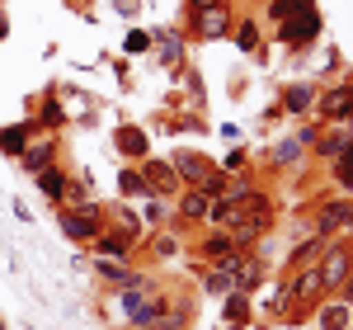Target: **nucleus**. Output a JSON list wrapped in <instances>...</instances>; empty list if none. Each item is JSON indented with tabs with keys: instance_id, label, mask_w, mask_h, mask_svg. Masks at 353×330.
<instances>
[{
	"instance_id": "obj_40",
	"label": "nucleus",
	"mask_w": 353,
	"mask_h": 330,
	"mask_svg": "<svg viewBox=\"0 0 353 330\" xmlns=\"http://www.w3.org/2000/svg\"><path fill=\"white\" fill-rule=\"evenodd\" d=\"M226 330H250V326H226Z\"/></svg>"
},
{
	"instance_id": "obj_39",
	"label": "nucleus",
	"mask_w": 353,
	"mask_h": 330,
	"mask_svg": "<svg viewBox=\"0 0 353 330\" xmlns=\"http://www.w3.org/2000/svg\"><path fill=\"white\" fill-rule=\"evenodd\" d=\"M123 330H156V326H123Z\"/></svg>"
},
{
	"instance_id": "obj_9",
	"label": "nucleus",
	"mask_w": 353,
	"mask_h": 330,
	"mask_svg": "<svg viewBox=\"0 0 353 330\" xmlns=\"http://www.w3.org/2000/svg\"><path fill=\"white\" fill-rule=\"evenodd\" d=\"M61 161V137L52 133H33V142L24 146V156H19V170L24 175H38V170H48V165Z\"/></svg>"
},
{
	"instance_id": "obj_22",
	"label": "nucleus",
	"mask_w": 353,
	"mask_h": 330,
	"mask_svg": "<svg viewBox=\"0 0 353 330\" xmlns=\"http://www.w3.org/2000/svg\"><path fill=\"white\" fill-rule=\"evenodd\" d=\"M231 38H236V48L245 57H254L264 48V24L254 19V14H236V24H231Z\"/></svg>"
},
{
	"instance_id": "obj_16",
	"label": "nucleus",
	"mask_w": 353,
	"mask_h": 330,
	"mask_svg": "<svg viewBox=\"0 0 353 330\" xmlns=\"http://www.w3.org/2000/svg\"><path fill=\"white\" fill-rule=\"evenodd\" d=\"M264 283H269V264H264V255H259V250L241 255V269H236V293L254 298V293H259Z\"/></svg>"
},
{
	"instance_id": "obj_19",
	"label": "nucleus",
	"mask_w": 353,
	"mask_h": 330,
	"mask_svg": "<svg viewBox=\"0 0 353 330\" xmlns=\"http://www.w3.org/2000/svg\"><path fill=\"white\" fill-rule=\"evenodd\" d=\"M193 316H198V307H193L189 293H170V302H165L161 321H156V330H189Z\"/></svg>"
},
{
	"instance_id": "obj_28",
	"label": "nucleus",
	"mask_w": 353,
	"mask_h": 330,
	"mask_svg": "<svg viewBox=\"0 0 353 330\" xmlns=\"http://www.w3.org/2000/svg\"><path fill=\"white\" fill-rule=\"evenodd\" d=\"M170 222H174V203H170V198H156V193H151V198H141V226L165 231Z\"/></svg>"
},
{
	"instance_id": "obj_14",
	"label": "nucleus",
	"mask_w": 353,
	"mask_h": 330,
	"mask_svg": "<svg viewBox=\"0 0 353 330\" xmlns=\"http://www.w3.org/2000/svg\"><path fill=\"white\" fill-rule=\"evenodd\" d=\"M283 293H288V302H301V307H316L325 298V288H321V274L316 269H297V274L283 278Z\"/></svg>"
},
{
	"instance_id": "obj_31",
	"label": "nucleus",
	"mask_w": 353,
	"mask_h": 330,
	"mask_svg": "<svg viewBox=\"0 0 353 330\" xmlns=\"http://www.w3.org/2000/svg\"><path fill=\"white\" fill-rule=\"evenodd\" d=\"M118 189L128 193V198H151V184L141 179L137 165H123V170H118Z\"/></svg>"
},
{
	"instance_id": "obj_17",
	"label": "nucleus",
	"mask_w": 353,
	"mask_h": 330,
	"mask_svg": "<svg viewBox=\"0 0 353 330\" xmlns=\"http://www.w3.org/2000/svg\"><path fill=\"white\" fill-rule=\"evenodd\" d=\"M33 184H38V193L52 203V208H66V189H71V170H61V161L48 165V170H38L33 175Z\"/></svg>"
},
{
	"instance_id": "obj_29",
	"label": "nucleus",
	"mask_w": 353,
	"mask_h": 330,
	"mask_svg": "<svg viewBox=\"0 0 353 330\" xmlns=\"http://www.w3.org/2000/svg\"><path fill=\"white\" fill-rule=\"evenodd\" d=\"M311 5H316V0H269L264 10H269V24L278 28V24H288L292 14H301V10H311Z\"/></svg>"
},
{
	"instance_id": "obj_30",
	"label": "nucleus",
	"mask_w": 353,
	"mask_h": 330,
	"mask_svg": "<svg viewBox=\"0 0 353 330\" xmlns=\"http://www.w3.org/2000/svg\"><path fill=\"white\" fill-rule=\"evenodd\" d=\"M241 208H250V213H273V217H278V203H273V189H269V184H259V179L250 184V193H245V203H241Z\"/></svg>"
},
{
	"instance_id": "obj_7",
	"label": "nucleus",
	"mask_w": 353,
	"mask_h": 330,
	"mask_svg": "<svg viewBox=\"0 0 353 330\" xmlns=\"http://www.w3.org/2000/svg\"><path fill=\"white\" fill-rule=\"evenodd\" d=\"M137 246H141V236H132V231H123V226H104L99 236H94V260H118V264H132L137 260Z\"/></svg>"
},
{
	"instance_id": "obj_41",
	"label": "nucleus",
	"mask_w": 353,
	"mask_h": 330,
	"mask_svg": "<svg viewBox=\"0 0 353 330\" xmlns=\"http://www.w3.org/2000/svg\"><path fill=\"white\" fill-rule=\"evenodd\" d=\"M344 198H349V208H353V193H344Z\"/></svg>"
},
{
	"instance_id": "obj_24",
	"label": "nucleus",
	"mask_w": 353,
	"mask_h": 330,
	"mask_svg": "<svg viewBox=\"0 0 353 330\" xmlns=\"http://www.w3.org/2000/svg\"><path fill=\"white\" fill-rule=\"evenodd\" d=\"M221 321L226 326H254V298H245V293H226L221 298Z\"/></svg>"
},
{
	"instance_id": "obj_34",
	"label": "nucleus",
	"mask_w": 353,
	"mask_h": 330,
	"mask_svg": "<svg viewBox=\"0 0 353 330\" xmlns=\"http://www.w3.org/2000/svg\"><path fill=\"white\" fill-rule=\"evenodd\" d=\"M321 133H325V123H321V118H311V123H301L292 137H297L301 146H306V156H311V146H316V137H321Z\"/></svg>"
},
{
	"instance_id": "obj_21",
	"label": "nucleus",
	"mask_w": 353,
	"mask_h": 330,
	"mask_svg": "<svg viewBox=\"0 0 353 330\" xmlns=\"http://www.w3.org/2000/svg\"><path fill=\"white\" fill-rule=\"evenodd\" d=\"M231 255V231H203L198 241H193V260L198 264H217Z\"/></svg>"
},
{
	"instance_id": "obj_37",
	"label": "nucleus",
	"mask_w": 353,
	"mask_h": 330,
	"mask_svg": "<svg viewBox=\"0 0 353 330\" xmlns=\"http://www.w3.org/2000/svg\"><path fill=\"white\" fill-rule=\"evenodd\" d=\"M334 298H344V302L353 307V274H349V283H344V288H339V293H334Z\"/></svg>"
},
{
	"instance_id": "obj_33",
	"label": "nucleus",
	"mask_w": 353,
	"mask_h": 330,
	"mask_svg": "<svg viewBox=\"0 0 353 330\" xmlns=\"http://www.w3.org/2000/svg\"><path fill=\"white\" fill-rule=\"evenodd\" d=\"M146 246H151L156 260H170V255H179V236H174V231H151V241H146Z\"/></svg>"
},
{
	"instance_id": "obj_1",
	"label": "nucleus",
	"mask_w": 353,
	"mask_h": 330,
	"mask_svg": "<svg viewBox=\"0 0 353 330\" xmlns=\"http://www.w3.org/2000/svg\"><path fill=\"white\" fill-rule=\"evenodd\" d=\"M301 213H311V236H325V241H339V236H353V208L344 193H316Z\"/></svg>"
},
{
	"instance_id": "obj_26",
	"label": "nucleus",
	"mask_w": 353,
	"mask_h": 330,
	"mask_svg": "<svg viewBox=\"0 0 353 330\" xmlns=\"http://www.w3.org/2000/svg\"><path fill=\"white\" fill-rule=\"evenodd\" d=\"M33 133H38V128H33V123H14V128H0V151H5V156H10V161H19V156H24V146L28 142H33Z\"/></svg>"
},
{
	"instance_id": "obj_11",
	"label": "nucleus",
	"mask_w": 353,
	"mask_h": 330,
	"mask_svg": "<svg viewBox=\"0 0 353 330\" xmlns=\"http://www.w3.org/2000/svg\"><path fill=\"white\" fill-rule=\"evenodd\" d=\"M170 170L179 175V184H184V189H198L217 165H212V156H203V151H189V146H184V151H174V156H170Z\"/></svg>"
},
{
	"instance_id": "obj_15",
	"label": "nucleus",
	"mask_w": 353,
	"mask_h": 330,
	"mask_svg": "<svg viewBox=\"0 0 353 330\" xmlns=\"http://www.w3.org/2000/svg\"><path fill=\"white\" fill-rule=\"evenodd\" d=\"M90 269H94V278H99L104 293H123V288H132L137 274H141L137 264H118V260H94Z\"/></svg>"
},
{
	"instance_id": "obj_5",
	"label": "nucleus",
	"mask_w": 353,
	"mask_h": 330,
	"mask_svg": "<svg viewBox=\"0 0 353 330\" xmlns=\"http://www.w3.org/2000/svg\"><path fill=\"white\" fill-rule=\"evenodd\" d=\"M321 28H325V19H321V10L311 5V10H301V14H292L288 24L273 28V43H283L288 52H311L316 38H321Z\"/></svg>"
},
{
	"instance_id": "obj_13",
	"label": "nucleus",
	"mask_w": 353,
	"mask_h": 330,
	"mask_svg": "<svg viewBox=\"0 0 353 330\" xmlns=\"http://www.w3.org/2000/svg\"><path fill=\"white\" fill-rule=\"evenodd\" d=\"M325 236H311V231H306V236H301L297 246H292V255H288V260H283V269H278V278H288V274H297V269H316V260H321V255H325Z\"/></svg>"
},
{
	"instance_id": "obj_25",
	"label": "nucleus",
	"mask_w": 353,
	"mask_h": 330,
	"mask_svg": "<svg viewBox=\"0 0 353 330\" xmlns=\"http://www.w3.org/2000/svg\"><path fill=\"white\" fill-rule=\"evenodd\" d=\"M349 137H353L349 128H325V133L316 137V146H311V161H321V165L339 161V151H344V142H349Z\"/></svg>"
},
{
	"instance_id": "obj_23",
	"label": "nucleus",
	"mask_w": 353,
	"mask_h": 330,
	"mask_svg": "<svg viewBox=\"0 0 353 330\" xmlns=\"http://www.w3.org/2000/svg\"><path fill=\"white\" fill-rule=\"evenodd\" d=\"M151 43H156V57H161L170 71H179V66H184V28H161Z\"/></svg>"
},
{
	"instance_id": "obj_27",
	"label": "nucleus",
	"mask_w": 353,
	"mask_h": 330,
	"mask_svg": "<svg viewBox=\"0 0 353 330\" xmlns=\"http://www.w3.org/2000/svg\"><path fill=\"white\" fill-rule=\"evenodd\" d=\"M306 161H311V156H306V146H301L297 137L278 142V146H273V156H269V165H273V170H301Z\"/></svg>"
},
{
	"instance_id": "obj_12",
	"label": "nucleus",
	"mask_w": 353,
	"mask_h": 330,
	"mask_svg": "<svg viewBox=\"0 0 353 330\" xmlns=\"http://www.w3.org/2000/svg\"><path fill=\"white\" fill-rule=\"evenodd\" d=\"M311 330H353V307L344 298H321L311 311Z\"/></svg>"
},
{
	"instance_id": "obj_4",
	"label": "nucleus",
	"mask_w": 353,
	"mask_h": 330,
	"mask_svg": "<svg viewBox=\"0 0 353 330\" xmlns=\"http://www.w3.org/2000/svg\"><path fill=\"white\" fill-rule=\"evenodd\" d=\"M316 274H321V288H325V298H334L353 274V236H339V241H330L325 255L316 260Z\"/></svg>"
},
{
	"instance_id": "obj_38",
	"label": "nucleus",
	"mask_w": 353,
	"mask_h": 330,
	"mask_svg": "<svg viewBox=\"0 0 353 330\" xmlns=\"http://www.w3.org/2000/svg\"><path fill=\"white\" fill-rule=\"evenodd\" d=\"M5 38H10V19L0 14V43H5Z\"/></svg>"
},
{
	"instance_id": "obj_42",
	"label": "nucleus",
	"mask_w": 353,
	"mask_h": 330,
	"mask_svg": "<svg viewBox=\"0 0 353 330\" xmlns=\"http://www.w3.org/2000/svg\"><path fill=\"white\" fill-rule=\"evenodd\" d=\"M0 330H5V321H0Z\"/></svg>"
},
{
	"instance_id": "obj_35",
	"label": "nucleus",
	"mask_w": 353,
	"mask_h": 330,
	"mask_svg": "<svg viewBox=\"0 0 353 330\" xmlns=\"http://www.w3.org/2000/svg\"><path fill=\"white\" fill-rule=\"evenodd\" d=\"M123 48H128V57H141V52H151V33H146V28H132V33L123 38Z\"/></svg>"
},
{
	"instance_id": "obj_20",
	"label": "nucleus",
	"mask_w": 353,
	"mask_h": 330,
	"mask_svg": "<svg viewBox=\"0 0 353 330\" xmlns=\"http://www.w3.org/2000/svg\"><path fill=\"white\" fill-rule=\"evenodd\" d=\"M28 123H33L38 133H52V137H57L71 118H66V109H61V99H57V95H43V99L33 104V118H28Z\"/></svg>"
},
{
	"instance_id": "obj_32",
	"label": "nucleus",
	"mask_w": 353,
	"mask_h": 330,
	"mask_svg": "<svg viewBox=\"0 0 353 330\" xmlns=\"http://www.w3.org/2000/svg\"><path fill=\"white\" fill-rule=\"evenodd\" d=\"M217 170L221 175H250V151H245V146H231V151L217 161Z\"/></svg>"
},
{
	"instance_id": "obj_36",
	"label": "nucleus",
	"mask_w": 353,
	"mask_h": 330,
	"mask_svg": "<svg viewBox=\"0 0 353 330\" xmlns=\"http://www.w3.org/2000/svg\"><path fill=\"white\" fill-rule=\"evenodd\" d=\"M212 5H231V0H184V19L198 14V10H212Z\"/></svg>"
},
{
	"instance_id": "obj_18",
	"label": "nucleus",
	"mask_w": 353,
	"mask_h": 330,
	"mask_svg": "<svg viewBox=\"0 0 353 330\" xmlns=\"http://www.w3.org/2000/svg\"><path fill=\"white\" fill-rule=\"evenodd\" d=\"M113 146H118V156H128L132 165L151 156V137H146V128H137V123H118V133H113Z\"/></svg>"
},
{
	"instance_id": "obj_2",
	"label": "nucleus",
	"mask_w": 353,
	"mask_h": 330,
	"mask_svg": "<svg viewBox=\"0 0 353 330\" xmlns=\"http://www.w3.org/2000/svg\"><path fill=\"white\" fill-rule=\"evenodd\" d=\"M57 226H61V236L71 241V246H94V236L109 226V208L104 203H81V208H57Z\"/></svg>"
},
{
	"instance_id": "obj_10",
	"label": "nucleus",
	"mask_w": 353,
	"mask_h": 330,
	"mask_svg": "<svg viewBox=\"0 0 353 330\" xmlns=\"http://www.w3.org/2000/svg\"><path fill=\"white\" fill-rule=\"evenodd\" d=\"M316 95H321V81H288L278 95V109L288 118H306V113H316Z\"/></svg>"
},
{
	"instance_id": "obj_8",
	"label": "nucleus",
	"mask_w": 353,
	"mask_h": 330,
	"mask_svg": "<svg viewBox=\"0 0 353 330\" xmlns=\"http://www.w3.org/2000/svg\"><path fill=\"white\" fill-rule=\"evenodd\" d=\"M137 170H141V179L151 184V193H156V198H170V203H174V198L184 193L179 175L170 170V156H165V161H161V156H146V161H137Z\"/></svg>"
},
{
	"instance_id": "obj_6",
	"label": "nucleus",
	"mask_w": 353,
	"mask_h": 330,
	"mask_svg": "<svg viewBox=\"0 0 353 330\" xmlns=\"http://www.w3.org/2000/svg\"><path fill=\"white\" fill-rule=\"evenodd\" d=\"M236 24V5H212V10H198L184 19V33L198 38V43H221Z\"/></svg>"
},
{
	"instance_id": "obj_3",
	"label": "nucleus",
	"mask_w": 353,
	"mask_h": 330,
	"mask_svg": "<svg viewBox=\"0 0 353 330\" xmlns=\"http://www.w3.org/2000/svg\"><path fill=\"white\" fill-rule=\"evenodd\" d=\"M316 118L325 128H349L353 133V81H321V95H316Z\"/></svg>"
}]
</instances>
